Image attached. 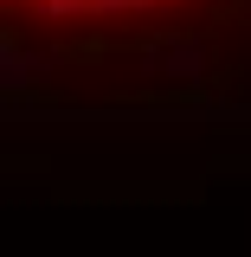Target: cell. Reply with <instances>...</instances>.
I'll return each mask as SVG.
<instances>
[{
    "instance_id": "6da1fadb",
    "label": "cell",
    "mask_w": 251,
    "mask_h": 257,
    "mask_svg": "<svg viewBox=\"0 0 251 257\" xmlns=\"http://www.w3.org/2000/svg\"><path fill=\"white\" fill-rule=\"evenodd\" d=\"M0 7L7 26L26 32L39 52L77 64L181 52L187 39L232 32L251 20V0H0Z\"/></svg>"
}]
</instances>
